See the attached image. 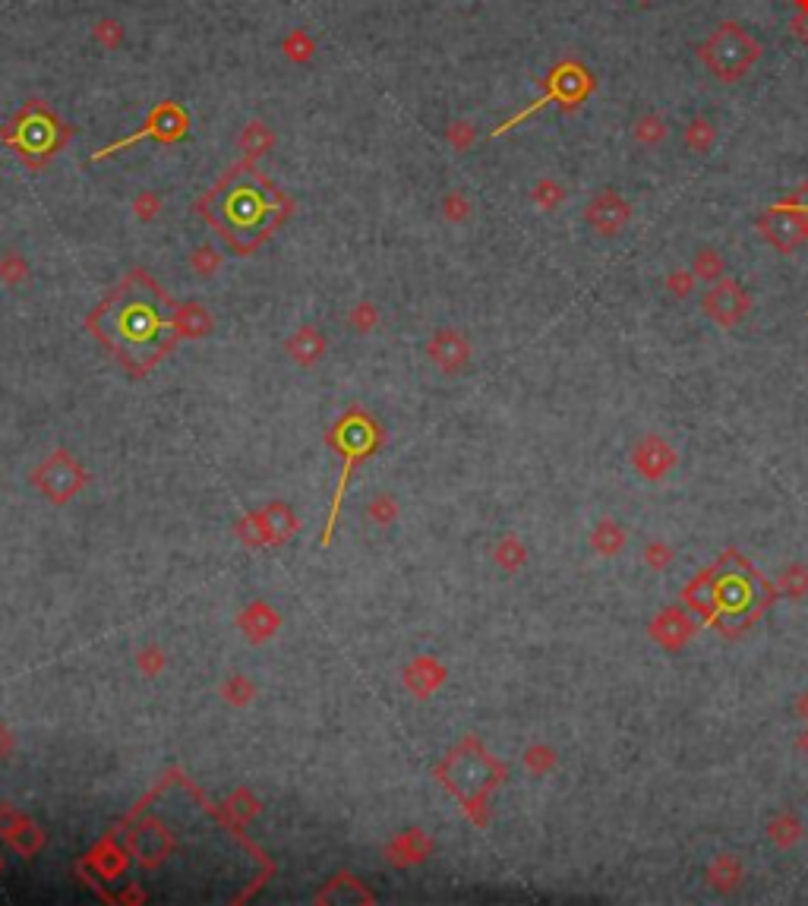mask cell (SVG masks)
I'll return each instance as SVG.
<instances>
[{
    "mask_svg": "<svg viewBox=\"0 0 808 906\" xmlns=\"http://www.w3.org/2000/svg\"><path fill=\"white\" fill-rule=\"evenodd\" d=\"M685 603L720 632L733 635L771 607L774 591L736 550H726L711 569H704L682 591Z\"/></svg>",
    "mask_w": 808,
    "mask_h": 906,
    "instance_id": "1",
    "label": "cell"
},
{
    "mask_svg": "<svg viewBox=\"0 0 808 906\" xmlns=\"http://www.w3.org/2000/svg\"><path fill=\"white\" fill-rule=\"evenodd\" d=\"M698 54H701V64L711 70L720 83H736V79H742L758 64L761 45L739 23H720L701 42Z\"/></svg>",
    "mask_w": 808,
    "mask_h": 906,
    "instance_id": "2",
    "label": "cell"
},
{
    "mask_svg": "<svg viewBox=\"0 0 808 906\" xmlns=\"http://www.w3.org/2000/svg\"><path fill=\"white\" fill-rule=\"evenodd\" d=\"M758 228L780 253H793L808 240V218L796 199H786V203H777L767 212H761Z\"/></svg>",
    "mask_w": 808,
    "mask_h": 906,
    "instance_id": "3",
    "label": "cell"
},
{
    "mask_svg": "<svg viewBox=\"0 0 808 906\" xmlns=\"http://www.w3.org/2000/svg\"><path fill=\"white\" fill-rule=\"evenodd\" d=\"M701 310H704V316H711L717 326L733 329V326H739L745 316H749L752 297H749V291L739 285V281L720 278V281H714V288L701 297Z\"/></svg>",
    "mask_w": 808,
    "mask_h": 906,
    "instance_id": "4",
    "label": "cell"
},
{
    "mask_svg": "<svg viewBox=\"0 0 808 906\" xmlns=\"http://www.w3.org/2000/svg\"><path fill=\"white\" fill-rule=\"evenodd\" d=\"M588 225L600 234V237H616L622 234V228L632 221V206L616 190H603L597 193L588 203Z\"/></svg>",
    "mask_w": 808,
    "mask_h": 906,
    "instance_id": "5",
    "label": "cell"
},
{
    "mask_svg": "<svg viewBox=\"0 0 808 906\" xmlns=\"http://www.w3.org/2000/svg\"><path fill=\"white\" fill-rule=\"evenodd\" d=\"M632 465L648 480H663L676 468V449L663 436H644L632 449Z\"/></svg>",
    "mask_w": 808,
    "mask_h": 906,
    "instance_id": "6",
    "label": "cell"
},
{
    "mask_svg": "<svg viewBox=\"0 0 808 906\" xmlns=\"http://www.w3.org/2000/svg\"><path fill=\"white\" fill-rule=\"evenodd\" d=\"M695 635V622L689 619L682 607H666L654 616L651 622V638L657 644H663L666 651H679L692 641Z\"/></svg>",
    "mask_w": 808,
    "mask_h": 906,
    "instance_id": "7",
    "label": "cell"
},
{
    "mask_svg": "<svg viewBox=\"0 0 808 906\" xmlns=\"http://www.w3.org/2000/svg\"><path fill=\"white\" fill-rule=\"evenodd\" d=\"M707 881L717 891H736L742 881V862L736 856H717L707 869Z\"/></svg>",
    "mask_w": 808,
    "mask_h": 906,
    "instance_id": "8",
    "label": "cell"
},
{
    "mask_svg": "<svg viewBox=\"0 0 808 906\" xmlns=\"http://www.w3.org/2000/svg\"><path fill=\"white\" fill-rule=\"evenodd\" d=\"M767 837L774 840V847L790 850L802 837V821L793 812H780V815L771 818V824H767Z\"/></svg>",
    "mask_w": 808,
    "mask_h": 906,
    "instance_id": "9",
    "label": "cell"
},
{
    "mask_svg": "<svg viewBox=\"0 0 808 906\" xmlns=\"http://www.w3.org/2000/svg\"><path fill=\"white\" fill-rule=\"evenodd\" d=\"M591 547H594V553H600V556H616V553L625 547V531L616 525V521L603 518L600 525L594 528V534H591Z\"/></svg>",
    "mask_w": 808,
    "mask_h": 906,
    "instance_id": "10",
    "label": "cell"
},
{
    "mask_svg": "<svg viewBox=\"0 0 808 906\" xmlns=\"http://www.w3.org/2000/svg\"><path fill=\"white\" fill-rule=\"evenodd\" d=\"M272 146H275V133L262 124V120H253V124H247L244 133H240V149L247 155H266Z\"/></svg>",
    "mask_w": 808,
    "mask_h": 906,
    "instance_id": "11",
    "label": "cell"
},
{
    "mask_svg": "<svg viewBox=\"0 0 808 906\" xmlns=\"http://www.w3.org/2000/svg\"><path fill=\"white\" fill-rule=\"evenodd\" d=\"M714 139H717V130H714L711 120H704V117H695L692 124L685 127V146H689L692 152H698V155H704L707 149H711Z\"/></svg>",
    "mask_w": 808,
    "mask_h": 906,
    "instance_id": "12",
    "label": "cell"
},
{
    "mask_svg": "<svg viewBox=\"0 0 808 906\" xmlns=\"http://www.w3.org/2000/svg\"><path fill=\"white\" fill-rule=\"evenodd\" d=\"M692 275L701 278V281H720L723 278V259L714 247H704L695 253V266H692Z\"/></svg>",
    "mask_w": 808,
    "mask_h": 906,
    "instance_id": "13",
    "label": "cell"
},
{
    "mask_svg": "<svg viewBox=\"0 0 808 906\" xmlns=\"http://www.w3.org/2000/svg\"><path fill=\"white\" fill-rule=\"evenodd\" d=\"M281 48H285V57L294 60V64H307V60L316 54V42H313V38H310L307 32H303V29H294V32L285 38V45H281Z\"/></svg>",
    "mask_w": 808,
    "mask_h": 906,
    "instance_id": "14",
    "label": "cell"
},
{
    "mask_svg": "<svg viewBox=\"0 0 808 906\" xmlns=\"http://www.w3.org/2000/svg\"><path fill=\"white\" fill-rule=\"evenodd\" d=\"M92 38H95L101 48L117 51L120 45H124V26H120L117 19L105 16V19H98V23L92 26Z\"/></svg>",
    "mask_w": 808,
    "mask_h": 906,
    "instance_id": "15",
    "label": "cell"
},
{
    "mask_svg": "<svg viewBox=\"0 0 808 906\" xmlns=\"http://www.w3.org/2000/svg\"><path fill=\"white\" fill-rule=\"evenodd\" d=\"M635 139H638V143H644V146H657V143H663V139H666V124H663V117H657V114H644V117H638V124H635Z\"/></svg>",
    "mask_w": 808,
    "mask_h": 906,
    "instance_id": "16",
    "label": "cell"
},
{
    "mask_svg": "<svg viewBox=\"0 0 808 906\" xmlns=\"http://www.w3.org/2000/svg\"><path fill=\"white\" fill-rule=\"evenodd\" d=\"M780 591L790 597H805L808 594V569L805 566H786L780 572Z\"/></svg>",
    "mask_w": 808,
    "mask_h": 906,
    "instance_id": "17",
    "label": "cell"
},
{
    "mask_svg": "<svg viewBox=\"0 0 808 906\" xmlns=\"http://www.w3.org/2000/svg\"><path fill=\"white\" fill-rule=\"evenodd\" d=\"M641 556H644V562H648L651 569H666L673 562V547H666L663 540H651L648 547L641 550Z\"/></svg>",
    "mask_w": 808,
    "mask_h": 906,
    "instance_id": "18",
    "label": "cell"
},
{
    "mask_svg": "<svg viewBox=\"0 0 808 906\" xmlns=\"http://www.w3.org/2000/svg\"><path fill=\"white\" fill-rule=\"evenodd\" d=\"M562 196H565V190L559 184H553V180H540V184L534 187V199H537V206H543V209L559 206Z\"/></svg>",
    "mask_w": 808,
    "mask_h": 906,
    "instance_id": "19",
    "label": "cell"
},
{
    "mask_svg": "<svg viewBox=\"0 0 808 906\" xmlns=\"http://www.w3.org/2000/svg\"><path fill=\"white\" fill-rule=\"evenodd\" d=\"M695 281L698 278L692 272H673L670 278H666V288H670L673 297H689L692 288H695Z\"/></svg>",
    "mask_w": 808,
    "mask_h": 906,
    "instance_id": "20",
    "label": "cell"
},
{
    "mask_svg": "<svg viewBox=\"0 0 808 906\" xmlns=\"http://www.w3.org/2000/svg\"><path fill=\"white\" fill-rule=\"evenodd\" d=\"M449 139L458 146V149H468L471 143H474V127L471 124H464V120H458V124H452L449 127Z\"/></svg>",
    "mask_w": 808,
    "mask_h": 906,
    "instance_id": "21",
    "label": "cell"
},
{
    "mask_svg": "<svg viewBox=\"0 0 808 906\" xmlns=\"http://www.w3.org/2000/svg\"><path fill=\"white\" fill-rule=\"evenodd\" d=\"M793 32H796V38H799V42H802V45L808 48V10H802V13H799V16L793 19Z\"/></svg>",
    "mask_w": 808,
    "mask_h": 906,
    "instance_id": "22",
    "label": "cell"
},
{
    "mask_svg": "<svg viewBox=\"0 0 808 906\" xmlns=\"http://www.w3.org/2000/svg\"><path fill=\"white\" fill-rule=\"evenodd\" d=\"M793 199L802 206V212H805V218H808V184H805V187L799 190V196H793Z\"/></svg>",
    "mask_w": 808,
    "mask_h": 906,
    "instance_id": "23",
    "label": "cell"
},
{
    "mask_svg": "<svg viewBox=\"0 0 808 906\" xmlns=\"http://www.w3.org/2000/svg\"><path fill=\"white\" fill-rule=\"evenodd\" d=\"M796 749L802 752V755H808V727L799 733V742H796Z\"/></svg>",
    "mask_w": 808,
    "mask_h": 906,
    "instance_id": "24",
    "label": "cell"
},
{
    "mask_svg": "<svg viewBox=\"0 0 808 906\" xmlns=\"http://www.w3.org/2000/svg\"><path fill=\"white\" fill-rule=\"evenodd\" d=\"M799 714L808 720V689H805V692H802V698H799Z\"/></svg>",
    "mask_w": 808,
    "mask_h": 906,
    "instance_id": "25",
    "label": "cell"
}]
</instances>
